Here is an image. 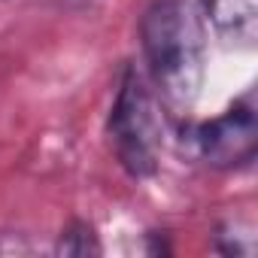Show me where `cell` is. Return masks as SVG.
Listing matches in <instances>:
<instances>
[{"instance_id":"1","label":"cell","mask_w":258,"mask_h":258,"mask_svg":"<svg viewBox=\"0 0 258 258\" xmlns=\"http://www.w3.org/2000/svg\"><path fill=\"white\" fill-rule=\"evenodd\" d=\"M140 46L158 97L188 112L204 82V22L191 0H152L140 19Z\"/></svg>"},{"instance_id":"2","label":"cell","mask_w":258,"mask_h":258,"mask_svg":"<svg viewBox=\"0 0 258 258\" xmlns=\"http://www.w3.org/2000/svg\"><path fill=\"white\" fill-rule=\"evenodd\" d=\"M109 143L118 164L134 179H146L158 170L161 155V118L155 94L146 76L127 67L118 79L109 109Z\"/></svg>"},{"instance_id":"3","label":"cell","mask_w":258,"mask_h":258,"mask_svg":"<svg viewBox=\"0 0 258 258\" xmlns=\"http://www.w3.org/2000/svg\"><path fill=\"white\" fill-rule=\"evenodd\" d=\"M198 149L207 164L219 170L249 167L258 149V118L252 94L237 100L228 112L198 127Z\"/></svg>"},{"instance_id":"4","label":"cell","mask_w":258,"mask_h":258,"mask_svg":"<svg viewBox=\"0 0 258 258\" xmlns=\"http://www.w3.org/2000/svg\"><path fill=\"white\" fill-rule=\"evenodd\" d=\"M213 31L237 46H255L258 37V0H198Z\"/></svg>"},{"instance_id":"5","label":"cell","mask_w":258,"mask_h":258,"mask_svg":"<svg viewBox=\"0 0 258 258\" xmlns=\"http://www.w3.org/2000/svg\"><path fill=\"white\" fill-rule=\"evenodd\" d=\"M61 252L67 255H88V252H100V243H97V234L91 225L85 222H73L64 234H61Z\"/></svg>"}]
</instances>
